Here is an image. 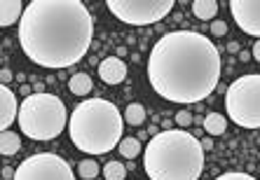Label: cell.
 <instances>
[{
	"label": "cell",
	"mask_w": 260,
	"mask_h": 180,
	"mask_svg": "<svg viewBox=\"0 0 260 180\" xmlns=\"http://www.w3.org/2000/svg\"><path fill=\"white\" fill-rule=\"evenodd\" d=\"M220 52L197 30H171L148 56V82L169 103L192 105L216 91L220 82Z\"/></svg>",
	"instance_id": "cell-1"
},
{
	"label": "cell",
	"mask_w": 260,
	"mask_h": 180,
	"mask_svg": "<svg viewBox=\"0 0 260 180\" xmlns=\"http://www.w3.org/2000/svg\"><path fill=\"white\" fill-rule=\"evenodd\" d=\"M94 14L80 0H33L19 21V45L36 66L63 70L85 59Z\"/></svg>",
	"instance_id": "cell-2"
},
{
	"label": "cell",
	"mask_w": 260,
	"mask_h": 180,
	"mask_svg": "<svg viewBox=\"0 0 260 180\" xmlns=\"http://www.w3.org/2000/svg\"><path fill=\"white\" fill-rule=\"evenodd\" d=\"M143 168L150 180H200L204 148L185 129H164L145 148Z\"/></svg>",
	"instance_id": "cell-3"
},
{
	"label": "cell",
	"mask_w": 260,
	"mask_h": 180,
	"mask_svg": "<svg viewBox=\"0 0 260 180\" xmlns=\"http://www.w3.org/2000/svg\"><path fill=\"white\" fill-rule=\"evenodd\" d=\"M124 115L106 98H87L75 105L68 117V136L80 152L106 155L120 145Z\"/></svg>",
	"instance_id": "cell-4"
},
{
	"label": "cell",
	"mask_w": 260,
	"mask_h": 180,
	"mask_svg": "<svg viewBox=\"0 0 260 180\" xmlns=\"http://www.w3.org/2000/svg\"><path fill=\"white\" fill-rule=\"evenodd\" d=\"M66 105L54 94H33L19 105V129L30 140H52L68 126Z\"/></svg>",
	"instance_id": "cell-5"
},
{
	"label": "cell",
	"mask_w": 260,
	"mask_h": 180,
	"mask_svg": "<svg viewBox=\"0 0 260 180\" xmlns=\"http://www.w3.org/2000/svg\"><path fill=\"white\" fill-rule=\"evenodd\" d=\"M228 117L242 129H260V73L237 78L225 94Z\"/></svg>",
	"instance_id": "cell-6"
},
{
	"label": "cell",
	"mask_w": 260,
	"mask_h": 180,
	"mask_svg": "<svg viewBox=\"0 0 260 180\" xmlns=\"http://www.w3.org/2000/svg\"><path fill=\"white\" fill-rule=\"evenodd\" d=\"M108 10L132 26H150L174 10V0H108Z\"/></svg>",
	"instance_id": "cell-7"
},
{
	"label": "cell",
	"mask_w": 260,
	"mask_h": 180,
	"mask_svg": "<svg viewBox=\"0 0 260 180\" xmlns=\"http://www.w3.org/2000/svg\"><path fill=\"white\" fill-rule=\"evenodd\" d=\"M14 180H75L71 164L54 152H38L17 166Z\"/></svg>",
	"instance_id": "cell-8"
},
{
	"label": "cell",
	"mask_w": 260,
	"mask_h": 180,
	"mask_svg": "<svg viewBox=\"0 0 260 180\" xmlns=\"http://www.w3.org/2000/svg\"><path fill=\"white\" fill-rule=\"evenodd\" d=\"M230 12L235 24L246 33L260 40V0H232Z\"/></svg>",
	"instance_id": "cell-9"
},
{
	"label": "cell",
	"mask_w": 260,
	"mask_h": 180,
	"mask_svg": "<svg viewBox=\"0 0 260 180\" xmlns=\"http://www.w3.org/2000/svg\"><path fill=\"white\" fill-rule=\"evenodd\" d=\"M99 78L106 84H120L127 80V63L120 56H108L99 63Z\"/></svg>",
	"instance_id": "cell-10"
},
{
	"label": "cell",
	"mask_w": 260,
	"mask_h": 180,
	"mask_svg": "<svg viewBox=\"0 0 260 180\" xmlns=\"http://www.w3.org/2000/svg\"><path fill=\"white\" fill-rule=\"evenodd\" d=\"M0 98H3V113H0V129L7 131L14 120H19V108H17V94H14L7 84L0 87Z\"/></svg>",
	"instance_id": "cell-11"
},
{
	"label": "cell",
	"mask_w": 260,
	"mask_h": 180,
	"mask_svg": "<svg viewBox=\"0 0 260 180\" xmlns=\"http://www.w3.org/2000/svg\"><path fill=\"white\" fill-rule=\"evenodd\" d=\"M24 12H26V7L21 0H3L0 3V26L7 28V26L17 24V19L21 21Z\"/></svg>",
	"instance_id": "cell-12"
},
{
	"label": "cell",
	"mask_w": 260,
	"mask_h": 180,
	"mask_svg": "<svg viewBox=\"0 0 260 180\" xmlns=\"http://www.w3.org/2000/svg\"><path fill=\"white\" fill-rule=\"evenodd\" d=\"M68 89H71V94H75V96H89L91 89H94V82H91V78L87 73H75V75L68 80Z\"/></svg>",
	"instance_id": "cell-13"
},
{
	"label": "cell",
	"mask_w": 260,
	"mask_h": 180,
	"mask_svg": "<svg viewBox=\"0 0 260 180\" xmlns=\"http://www.w3.org/2000/svg\"><path fill=\"white\" fill-rule=\"evenodd\" d=\"M192 12H194V17L202 19V21H216L218 3L216 0H194Z\"/></svg>",
	"instance_id": "cell-14"
},
{
	"label": "cell",
	"mask_w": 260,
	"mask_h": 180,
	"mask_svg": "<svg viewBox=\"0 0 260 180\" xmlns=\"http://www.w3.org/2000/svg\"><path fill=\"white\" fill-rule=\"evenodd\" d=\"M225 129H228V120L220 113H209L204 117V131L209 136H223Z\"/></svg>",
	"instance_id": "cell-15"
},
{
	"label": "cell",
	"mask_w": 260,
	"mask_h": 180,
	"mask_svg": "<svg viewBox=\"0 0 260 180\" xmlns=\"http://www.w3.org/2000/svg\"><path fill=\"white\" fill-rule=\"evenodd\" d=\"M21 150V138H19L14 131H3V136H0V152L5 157H12L17 155V152Z\"/></svg>",
	"instance_id": "cell-16"
},
{
	"label": "cell",
	"mask_w": 260,
	"mask_h": 180,
	"mask_svg": "<svg viewBox=\"0 0 260 180\" xmlns=\"http://www.w3.org/2000/svg\"><path fill=\"white\" fill-rule=\"evenodd\" d=\"M145 122V108L141 103H129L124 110V124L129 126H141Z\"/></svg>",
	"instance_id": "cell-17"
},
{
	"label": "cell",
	"mask_w": 260,
	"mask_h": 180,
	"mask_svg": "<svg viewBox=\"0 0 260 180\" xmlns=\"http://www.w3.org/2000/svg\"><path fill=\"white\" fill-rule=\"evenodd\" d=\"M117 150H120L122 157H127V159H134V157L141 155V140H139V138H132V136H127V138L120 140Z\"/></svg>",
	"instance_id": "cell-18"
},
{
	"label": "cell",
	"mask_w": 260,
	"mask_h": 180,
	"mask_svg": "<svg viewBox=\"0 0 260 180\" xmlns=\"http://www.w3.org/2000/svg\"><path fill=\"white\" fill-rule=\"evenodd\" d=\"M101 173L106 180H124L127 178V168H124L122 162H108L101 168Z\"/></svg>",
	"instance_id": "cell-19"
},
{
	"label": "cell",
	"mask_w": 260,
	"mask_h": 180,
	"mask_svg": "<svg viewBox=\"0 0 260 180\" xmlns=\"http://www.w3.org/2000/svg\"><path fill=\"white\" fill-rule=\"evenodd\" d=\"M99 173H101V168H99V164L94 162L91 157L89 159H82V162L78 164V175L82 180H94Z\"/></svg>",
	"instance_id": "cell-20"
},
{
	"label": "cell",
	"mask_w": 260,
	"mask_h": 180,
	"mask_svg": "<svg viewBox=\"0 0 260 180\" xmlns=\"http://www.w3.org/2000/svg\"><path fill=\"white\" fill-rule=\"evenodd\" d=\"M174 122L178 124V129H185V126H190V124H194V115L190 113V110H178L176 113V117H174Z\"/></svg>",
	"instance_id": "cell-21"
},
{
	"label": "cell",
	"mask_w": 260,
	"mask_h": 180,
	"mask_svg": "<svg viewBox=\"0 0 260 180\" xmlns=\"http://www.w3.org/2000/svg\"><path fill=\"white\" fill-rule=\"evenodd\" d=\"M216 180H258V178H253V175H248V173H242V171H228V173L218 175Z\"/></svg>",
	"instance_id": "cell-22"
},
{
	"label": "cell",
	"mask_w": 260,
	"mask_h": 180,
	"mask_svg": "<svg viewBox=\"0 0 260 180\" xmlns=\"http://www.w3.org/2000/svg\"><path fill=\"white\" fill-rule=\"evenodd\" d=\"M211 33L216 38H223L225 33H228V24H225V21H218V19L216 21H211Z\"/></svg>",
	"instance_id": "cell-23"
},
{
	"label": "cell",
	"mask_w": 260,
	"mask_h": 180,
	"mask_svg": "<svg viewBox=\"0 0 260 180\" xmlns=\"http://www.w3.org/2000/svg\"><path fill=\"white\" fill-rule=\"evenodd\" d=\"M0 80H3V84H7L10 80H12V70H7V68H3V70H0Z\"/></svg>",
	"instance_id": "cell-24"
},
{
	"label": "cell",
	"mask_w": 260,
	"mask_h": 180,
	"mask_svg": "<svg viewBox=\"0 0 260 180\" xmlns=\"http://www.w3.org/2000/svg\"><path fill=\"white\" fill-rule=\"evenodd\" d=\"M251 54H253V59L260 63V40L253 42V49H251Z\"/></svg>",
	"instance_id": "cell-25"
},
{
	"label": "cell",
	"mask_w": 260,
	"mask_h": 180,
	"mask_svg": "<svg viewBox=\"0 0 260 180\" xmlns=\"http://www.w3.org/2000/svg\"><path fill=\"white\" fill-rule=\"evenodd\" d=\"M14 173H17V171H12L10 166L3 168V178H5V180H14Z\"/></svg>",
	"instance_id": "cell-26"
},
{
	"label": "cell",
	"mask_w": 260,
	"mask_h": 180,
	"mask_svg": "<svg viewBox=\"0 0 260 180\" xmlns=\"http://www.w3.org/2000/svg\"><path fill=\"white\" fill-rule=\"evenodd\" d=\"M202 148H204V152H211L213 150V140L211 138H204V140H202Z\"/></svg>",
	"instance_id": "cell-27"
},
{
	"label": "cell",
	"mask_w": 260,
	"mask_h": 180,
	"mask_svg": "<svg viewBox=\"0 0 260 180\" xmlns=\"http://www.w3.org/2000/svg\"><path fill=\"white\" fill-rule=\"evenodd\" d=\"M228 52H230V54H239V45H237V42H230V45H228Z\"/></svg>",
	"instance_id": "cell-28"
},
{
	"label": "cell",
	"mask_w": 260,
	"mask_h": 180,
	"mask_svg": "<svg viewBox=\"0 0 260 180\" xmlns=\"http://www.w3.org/2000/svg\"><path fill=\"white\" fill-rule=\"evenodd\" d=\"M194 124H202V126H204V117H202V115H197V117H194Z\"/></svg>",
	"instance_id": "cell-29"
},
{
	"label": "cell",
	"mask_w": 260,
	"mask_h": 180,
	"mask_svg": "<svg viewBox=\"0 0 260 180\" xmlns=\"http://www.w3.org/2000/svg\"><path fill=\"white\" fill-rule=\"evenodd\" d=\"M239 56H242V61H248V59H251V56H253V54H248V52H242V54H239Z\"/></svg>",
	"instance_id": "cell-30"
}]
</instances>
